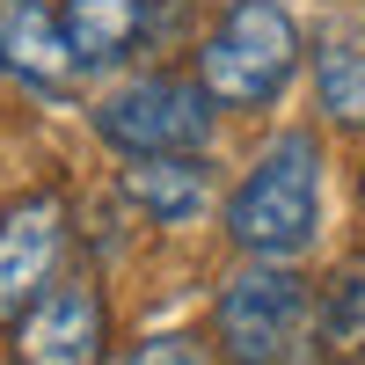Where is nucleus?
Instances as JSON below:
<instances>
[{"label": "nucleus", "instance_id": "f257e3e1", "mask_svg": "<svg viewBox=\"0 0 365 365\" xmlns=\"http://www.w3.org/2000/svg\"><path fill=\"white\" fill-rule=\"evenodd\" d=\"M314 227H322V146L307 132H285L241 175V190L227 205V234L256 263H292L314 241Z\"/></svg>", "mask_w": 365, "mask_h": 365}, {"label": "nucleus", "instance_id": "f03ea898", "mask_svg": "<svg viewBox=\"0 0 365 365\" xmlns=\"http://www.w3.org/2000/svg\"><path fill=\"white\" fill-rule=\"evenodd\" d=\"M212 344L227 365H307L314 344V292L285 263L234 270L212 299Z\"/></svg>", "mask_w": 365, "mask_h": 365}, {"label": "nucleus", "instance_id": "7ed1b4c3", "mask_svg": "<svg viewBox=\"0 0 365 365\" xmlns=\"http://www.w3.org/2000/svg\"><path fill=\"white\" fill-rule=\"evenodd\" d=\"M292 66H299V29L278 0H234L220 15V29L205 37V51H197L205 96L234 103V110H256L270 96H285Z\"/></svg>", "mask_w": 365, "mask_h": 365}, {"label": "nucleus", "instance_id": "20e7f679", "mask_svg": "<svg viewBox=\"0 0 365 365\" xmlns=\"http://www.w3.org/2000/svg\"><path fill=\"white\" fill-rule=\"evenodd\" d=\"M96 132L110 146H125L132 161L146 154H197V146L212 139V96L190 81H132L117 88V96L96 110Z\"/></svg>", "mask_w": 365, "mask_h": 365}, {"label": "nucleus", "instance_id": "39448f33", "mask_svg": "<svg viewBox=\"0 0 365 365\" xmlns=\"http://www.w3.org/2000/svg\"><path fill=\"white\" fill-rule=\"evenodd\" d=\"M110 322H103V292L96 285H44L15 322V365H103Z\"/></svg>", "mask_w": 365, "mask_h": 365}, {"label": "nucleus", "instance_id": "423d86ee", "mask_svg": "<svg viewBox=\"0 0 365 365\" xmlns=\"http://www.w3.org/2000/svg\"><path fill=\"white\" fill-rule=\"evenodd\" d=\"M58 249H66V205L51 190L15 197L0 212V322H22V307L51 285Z\"/></svg>", "mask_w": 365, "mask_h": 365}, {"label": "nucleus", "instance_id": "0eeeda50", "mask_svg": "<svg viewBox=\"0 0 365 365\" xmlns=\"http://www.w3.org/2000/svg\"><path fill=\"white\" fill-rule=\"evenodd\" d=\"M0 66L29 88H66L73 81V51L66 29L44 0H0Z\"/></svg>", "mask_w": 365, "mask_h": 365}, {"label": "nucleus", "instance_id": "6e6552de", "mask_svg": "<svg viewBox=\"0 0 365 365\" xmlns=\"http://www.w3.org/2000/svg\"><path fill=\"white\" fill-rule=\"evenodd\" d=\"M58 29H66L73 73H96V66H117V58L139 44L146 0H66V8H58Z\"/></svg>", "mask_w": 365, "mask_h": 365}, {"label": "nucleus", "instance_id": "1a4fd4ad", "mask_svg": "<svg viewBox=\"0 0 365 365\" xmlns=\"http://www.w3.org/2000/svg\"><path fill=\"white\" fill-rule=\"evenodd\" d=\"M125 197L139 212H154L161 227H190L212 205V182H205V168L190 154H146V161L125 168Z\"/></svg>", "mask_w": 365, "mask_h": 365}, {"label": "nucleus", "instance_id": "9d476101", "mask_svg": "<svg viewBox=\"0 0 365 365\" xmlns=\"http://www.w3.org/2000/svg\"><path fill=\"white\" fill-rule=\"evenodd\" d=\"M314 344L329 358H365V249H351L314 292Z\"/></svg>", "mask_w": 365, "mask_h": 365}, {"label": "nucleus", "instance_id": "9b49d317", "mask_svg": "<svg viewBox=\"0 0 365 365\" xmlns=\"http://www.w3.org/2000/svg\"><path fill=\"white\" fill-rule=\"evenodd\" d=\"M314 88L336 125L365 132V22H336L314 51Z\"/></svg>", "mask_w": 365, "mask_h": 365}, {"label": "nucleus", "instance_id": "f8f14e48", "mask_svg": "<svg viewBox=\"0 0 365 365\" xmlns=\"http://www.w3.org/2000/svg\"><path fill=\"white\" fill-rule=\"evenodd\" d=\"M117 365H212V358H205L197 336H146V344H132Z\"/></svg>", "mask_w": 365, "mask_h": 365}, {"label": "nucleus", "instance_id": "ddd939ff", "mask_svg": "<svg viewBox=\"0 0 365 365\" xmlns=\"http://www.w3.org/2000/svg\"><path fill=\"white\" fill-rule=\"evenodd\" d=\"M336 365H365V358H336Z\"/></svg>", "mask_w": 365, "mask_h": 365}, {"label": "nucleus", "instance_id": "4468645a", "mask_svg": "<svg viewBox=\"0 0 365 365\" xmlns=\"http://www.w3.org/2000/svg\"><path fill=\"white\" fill-rule=\"evenodd\" d=\"M358 190H365V175H358Z\"/></svg>", "mask_w": 365, "mask_h": 365}]
</instances>
